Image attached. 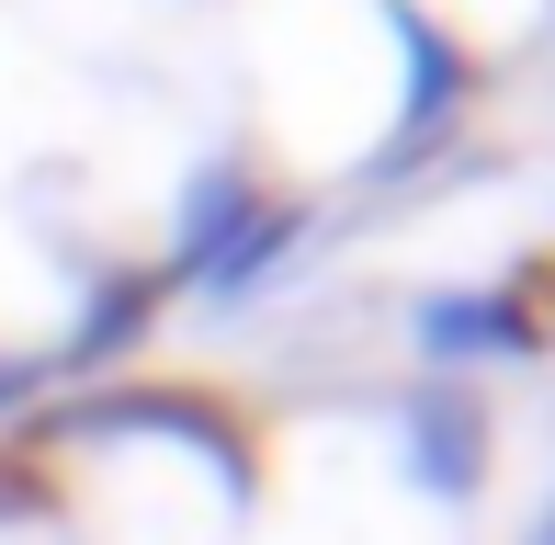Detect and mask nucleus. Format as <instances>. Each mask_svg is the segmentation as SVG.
<instances>
[{
    "instance_id": "obj_8",
    "label": "nucleus",
    "mask_w": 555,
    "mask_h": 545,
    "mask_svg": "<svg viewBox=\"0 0 555 545\" xmlns=\"http://www.w3.org/2000/svg\"><path fill=\"white\" fill-rule=\"evenodd\" d=\"M533 545H555V511H544V523H533Z\"/></svg>"
},
{
    "instance_id": "obj_4",
    "label": "nucleus",
    "mask_w": 555,
    "mask_h": 545,
    "mask_svg": "<svg viewBox=\"0 0 555 545\" xmlns=\"http://www.w3.org/2000/svg\"><path fill=\"white\" fill-rule=\"evenodd\" d=\"M261 205H272V182L238 160V148L193 160V170H182V205H170V251H159V284H170V295H193V284H205V272L227 262V239H238Z\"/></svg>"
},
{
    "instance_id": "obj_3",
    "label": "nucleus",
    "mask_w": 555,
    "mask_h": 545,
    "mask_svg": "<svg viewBox=\"0 0 555 545\" xmlns=\"http://www.w3.org/2000/svg\"><path fill=\"white\" fill-rule=\"evenodd\" d=\"M488 398L465 376H409L397 386V466H409L431 500H476L488 489Z\"/></svg>"
},
{
    "instance_id": "obj_7",
    "label": "nucleus",
    "mask_w": 555,
    "mask_h": 545,
    "mask_svg": "<svg viewBox=\"0 0 555 545\" xmlns=\"http://www.w3.org/2000/svg\"><path fill=\"white\" fill-rule=\"evenodd\" d=\"M46 386H57V364H46V353H0V409L46 398Z\"/></svg>"
},
{
    "instance_id": "obj_1",
    "label": "nucleus",
    "mask_w": 555,
    "mask_h": 545,
    "mask_svg": "<svg viewBox=\"0 0 555 545\" xmlns=\"http://www.w3.org/2000/svg\"><path fill=\"white\" fill-rule=\"evenodd\" d=\"M386 35H397V68H409V80H397V114H386V137H374V148H363V170H351L363 193H397V182H420V170H431L442 148L465 137V114L488 103V58H476L465 35H442V23L420 12V0H386Z\"/></svg>"
},
{
    "instance_id": "obj_6",
    "label": "nucleus",
    "mask_w": 555,
    "mask_h": 545,
    "mask_svg": "<svg viewBox=\"0 0 555 545\" xmlns=\"http://www.w3.org/2000/svg\"><path fill=\"white\" fill-rule=\"evenodd\" d=\"M307 239H318V193H272V205L249 216L238 239H227V262H216L205 284H193V295H205L216 318H238L249 295H272V272H284V251H307Z\"/></svg>"
},
{
    "instance_id": "obj_2",
    "label": "nucleus",
    "mask_w": 555,
    "mask_h": 545,
    "mask_svg": "<svg viewBox=\"0 0 555 545\" xmlns=\"http://www.w3.org/2000/svg\"><path fill=\"white\" fill-rule=\"evenodd\" d=\"M409 353L431 376H476V364L544 353V318L521 284H442V295H409Z\"/></svg>"
},
{
    "instance_id": "obj_5",
    "label": "nucleus",
    "mask_w": 555,
    "mask_h": 545,
    "mask_svg": "<svg viewBox=\"0 0 555 545\" xmlns=\"http://www.w3.org/2000/svg\"><path fill=\"white\" fill-rule=\"evenodd\" d=\"M170 307V284H159V262H103L80 284V318H68V341L46 364H57V376H103L114 353H137L147 341V318Z\"/></svg>"
}]
</instances>
